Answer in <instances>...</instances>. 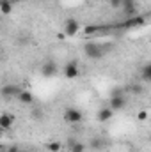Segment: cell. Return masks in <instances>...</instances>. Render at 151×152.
<instances>
[{
  "label": "cell",
  "instance_id": "cell-1",
  "mask_svg": "<svg viewBox=\"0 0 151 152\" xmlns=\"http://www.w3.org/2000/svg\"><path fill=\"white\" fill-rule=\"evenodd\" d=\"M148 14L146 16H130L124 21H121L119 25H115V28H123V30H130V28H137V27H144L148 21Z\"/></svg>",
  "mask_w": 151,
  "mask_h": 152
},
{
  "label": "cell",
  "instance_id": "cell-23",
  "mask_svg": "<svg viewBox=\"0 0 151 152\" xmlns=\"http://www.w3.org/2000/svg\"><path fill=\"white\" fill-rule=\"evenodd\" d=\"M68 37V36H66V34H64V32H61V34H59V36H57V39H66Z\"/></svg>",
  "mask_w": 151,
  "mask_h": 152
},
{
  "label": "cell",
  "instance_id": "cell-8",
  "mask_svg": "<svg viewBox=\"0 0 151 152\" xmlns=\"http://www.w3.org/2000/svg\"><path fill=\"white\" fill-rule=\"evenodd\" d=\"M13 126H14V115L4 112V113L0 115V129L2 131H9Z\"/></svg>",
  "mask_w": 151,
  "mask_h": 152
},
{
  "label": "cell",
  "instance_id": "cell-21",
  "mask_svg": "<svg viewBox=\"0 0 151 152\" xmlns=\"http://www.w3.org/2000/svg\"><path fill=\"white\" fill-rule=\"evenodd\" d=\"M137 118H139V120H148V112H144V110L139 112V113H137Z\"/></svg>",
  "mask_w": 151,
  "mask_h": 152
},
{
  "label": "cell",
  "instance_id": "cell-6",
  "mask_svg": "<svg viewBox=\"0 0 151 152\" xmlns=\"http://www.w3.org/2000/svg\"><path fill=\"white\" fill-rule=\"evenodd\" d=\"M80 32V25H78V21L73 20V18H70L68 21H66V25H64V34L68 36V37H73Z\"/></svg>",
  "mask_w": 151,
  "mask_h": 152
},
{
  "label": "cell",
  "instance_id": "cell-26",
  "mask_svg": "<svg viewBox=\"0 0 151 152\" xmlns=\"http://www.w3.org/2000/svg\"><path fill=\"white\" fill-rule=\"evenodd\" d=\"M148 18H150V20H151V12H150V14H148Z\"/></svg>",
  "mask_w": 151,
  "mask_h": 152
},
{
  "label": "cell",
  "instance_id": "cell-7",
  "mask_svg": "<svg viewBox=\"0 0 151 152\" xmlns=\"http://www.w3.org/2000/svg\"><path fill=\"white\" fill-rule=\"evenodd\" d=\"M109 106L112 108L114 112H119L126 106V97L124 96H110V101H109Z\"/></svg>",
  "mask_w": 151,
  "mask_h": 152
},
{
  "label": "cell",
  "instance_id": "cell-25",
  "mask_svg": "<svg viewBox=\"0 0 151 152\" xmlns=\"http://www.w3.org/2000/svg\"><path fill=\"white\" fill-rule=\"evenodd\" d=\"M0 152H7V149H2V151H0Z\"/></svg>",
  "mask_w": 151,
  "mask_h": 152
},
{
  "label": "cell",
  "instance_id": "cell-19",
  "mask_svg": "<svg viewBox=\"0 0 151 152\" xmlns=\"http://www.w3.org/2000/svg\"><path fill=\"white\" fill-rule=\"evenodd\" d=\"M128 90H130L132 94H141V92H142V87H141V85H132V87H128Z\"/></svg>",
  "mask_w": 151,
  "mask_h": 152
},
{
  "label": "cell",
  "instance_id": "cell-22",
  "mask_svg": "<svg viewBox=\"0 0 151 152\" xmlns=\"http://www.w3.org/2000/svg\"><path fill=\"white\" fill-rule=\"evenodd\" d=\"M7 152H21V151H20V147L13 145V147H9V149H7Z\"/></svg>",
  "mask_w": 151,
  "mask_h": 152
},
{
  "label": "cell",
  "instance_id": "cell-12",
  "mask_svg": "<svg viewBox=\"0 0 151 152\" xmlns=\"http://www.w3.org/2000/svg\"><path fill=\"white\" fill-rule=\"evenodd\" d=\"M16 99H18L21 104H25V106H29V104H32V103H34V96H32V92H30V90H25V88L18 94V97H16Z\"/></svg>",
  "mask_w": 151,
  "mask_h": 152
},
{
  "label": "cell",
  "instance_id": "cell-18",
  "mask_svg": "<svg viewBox=\"0 0 151 152\" xmlns=\"http://www.w3.org/2000/svg\"><path fill=\"white\" fill-rule=\"evenodd\" d=\"M101 145H103V142L100 140V138H94L91 143H89V147L91 149H94V151H98V149H101Z\"/></svg>",
  "mask_w": 151,
  "mask_h": 152
},
{
  "label": "cell",
  "instance_id": "cell-17",
  "mask_svg": "<svg viewBox=\"0 0 151 152\" xmlns=\"http://www.w3.org/2000/svg\"><path fill=\"white\" fill-rule=\"evenodd\" d=\"M46 149H48V152H61L62 143L61 142H48L46 143Z\"/></svg>",
  "mask_w": 151,
  "mask_h": 152
},
{
  "label": "cell",
  "instance_id": "cell-5",
  "mask_svg": "<svg viewBox=\"0 0 151 152\" xmlns=\"http://www.w3.org/2000/svg\"><path fill=\"white\" fill-rule=\"evenodd\" d=\"M78 75H80V69H78L76 60H71V62H68L64 66V76L68 80H75V78H78Z\"/></svg>",
  "mask_w": 151,
  "mask_h": 152
},
{
  "label": "cell",
  "instance_id": "cell-24",
  "mask_svg": "<svg viewBox=\"0 0 151 152\" xmlns=\"http://www.w3.org/2000/svg\"><path fill=\"white\" fill-rule=\"evenodd\" d=\"M0 2H14V0H0Z\"/></svg>",
  "mask_w": 151,
  "mask_h": 152
},
{
  "label": "cell",
  "instance_id": "cell-4",
  "mask_svg": "<svg viewBox=\"0 0 151 152\" xmlns=\"http://www.w3.org/2000/svg\"><path fill=\"white\" fill-rule=\"evenodd\" d=\"M57 71H59V67H57V64L53 60H46L41 66V75L44 76V78H53V76L57 75Z\"/></svg>",
  "mask_w": 151,
  "mask_h": 152
},
{
  "label": "cell",
  "instance_id": "cell-10",
  "mask_svg": "<svg viewBox=\"0 0 151 152\" xmlns=\"http://www.w3.org/2000/svg\"><path fill=\"white\" fill-rule=\"evenodd\" d=\"M21 90H23V88L18 87V85H4L2 96H4V97H18V94H20Z\"/></svg>",
  "mask_w": 151,
  "mask_h": 152
},
{
  "label": "cell",
  "instance_id": "cell-13",
  "mask_svg": "<svg viewBox=\"0 0 151 152\" xmlns=\"http://www.w3.org/2000/svg\"><path fill=\"white\" fill-rule=\"evenodd\" d=\"M96 117H98V120H100V122H109V120L114 117V110L110 108V106H103V108L98 112Z\"/></svg>",
  "mask_w": 151,
  "mask_h": 152
},
{
  "label": "cell",
  "instance_id": "cell-11",
  "mask_svg": "<svg viewBox=\"0 0 151 152\" xmlns=\"http://www.w3.org/2000/svg\"><path fill=\"white\" fill-rule=\"evenodd\" d=\"M135 9H137V0H123V7H121V11H123L128 18L133 16Z\"/></svg>",
  "mask_w": 151,
  "mask_h": 152
},
{
  "label": "cell",
  "instance_id": "cell-9",
  "mask_svg": "<svg viewBox=\"0 0 151 152\" xmlns=\"http://www.w3.org/2000/svg\"><path fill=\"white\" fill-rule=\"evenodd\" d=\"M114 27H105V25H89L84 28V34L85 36H96V34H103L107 30H110Z\"/></svg>",
  "mask_w": 151,
  "mask_h": 152
},
{
  "label": "cell",
  "instance_id": "cell-2",
  "mask_svg": "<svg viewBox=\"0 0 151 152\" xmlns=\"http://www.w3.org/2000/svg\"><path fill=\"white\" fill-rule=\"evenodd\" d=\"M84 53H85V57H89V58H101V57L105 55V50H103V46L98 44V42H87V44L84 46Z\"/></svg>",
  "mask_w": 151,
  "mask_h": 152
},
{
  "label": "cell",
  "instance_id": "cell-15",
  "mask_svg": "<svg viewBox=\"0 0 151 152\" xmlns=\"http://www.w3.org/2000/svg\"><path fill=\"white\" fill-rule=\"evenodd\" d=\"M68 145H70V152H85V143H82V142H76V140H70L68 142Z\"/></svg>",
  "mask_w": 151,
  "mask_h": 152
},
{
  "label": "cell",
  "instance_id": "cell-14",
  "mask_svg": "<svg viewBox=\"0 0 151 152\" xmlns=\"http://www.w3.org/2000/svg\"><path fill=\"white\" fill-rule=\"evenodd\" d=\"M141 80L146 81V83H151V62L144 64L141 67Z\"/></svg>",
  "mask_w": 151,
  "mask_h": 152
},
{
  "label": "cell",
  "instance_id": "cell-3",
  "mask_svg": "<svg viewBox=\"0 0 151 152\" xmlns=\"http://www.w3.org/2000/svg\"><path fill=\"white\" fill-rule=\"evenodd\" d=\"M64 122H68V124H80L82 120H84V113L78 110V108H68L66 112H64Z\"/></svg>",
  "mask_w": 151,
  "mask_h": 152
},
{
  "label": "cell",
  "instance_id": "cell-27",
  "mask_svg": "<svg viewBox=\"0 0 151 152\" xmlns=\"http://www.w3.org/2000/svg\"><path fill=\"white\" fill-rule=\"evenodd\" d=\"M150 140H151V136H150Z\"/></svg>",
  "mask_w": 151,
  "mask_h": 152
},
{
  "label": "cell",
  "instance_id": "cell-16",
  "mask_svg": "<svg viewBox=\"0 0 151 152\" xmlns=\"http://www.w3.org/2000/svg\"><path fill=\"white\" fill-rule=\"evenodd\" d=\"M14 9V2H0V12L4 16H9Z\"/></svg>",
  "mask_w": 151,
  "mask_h": 152
},
{
  "label": "cell",
  "instance_id": "cell-20",
  "mask_svg": "<svg viewBox=\"0 0 151 152\" xmlns=\"http://www.w3.org/2000/svg\"><path fill=\"white\" fill-rule=\"evenodd\" d=\"M110 2V7H114V9H121L123 7V0H109Z\"/></svg>",
  "mask_w": 151,
  "mask_h": 152
}]
</instances>
